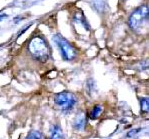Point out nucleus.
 Segmentation results:
<instances>
[{"mask_svg": "<svg viewBox=\"0 0 149 139\" xmlns=\"http://www.w3.org/2000/svg\"><path fill=\"white\" fill-rule=\"evenodd\" d=\"M74 21L79 22V23L83 26V28H85L87 31L90 30V26H89L88 21L86 20V18L83 14H78V13H76V14L74 15Z\"/></svg>", "mask_w": 149, "mask_h": 139, "instance_id": "6e6552de", "label": "nucleus"}, {"mask_svg": "<svg viewBox=\"0 0 149 139\" xmlns=\"http://www.w3.org/2000/svg\"><path fill=\"white\" fill-rule=\"evenodd\" d=\"M102 111H103V108H102L101 105H95L92 108V110L90 111V115H89V117H90L92 120L97 119V118L101 115Z\"/></svg>", "mask_w": 149, "mask_h": 139, "instance_id": "1a4fd4ad", "label": "nucleus"}, {"mask_svg": "<svg viewBox=\"0 0 149 139\" xmlns=\"http://www.w3.org/2000/svg\"><path fill=\"white\" fill-rule=\"evenodd\" d=\"M53 42L58 48L60 55L65 61L75 60L77 57V50L72 46L65 38L60 34H55L53 36Z\"/></svg>", "mask_w": 149, "mask_h": 139, "instance_id": "7ed1b4c3", "label": "nucleus"}, {"mask_svg": "<svg viewBox=\"0 0 149 139\" xmlns=\"http://www.w3.org/2000/svg\"><path fill=\"white\" fill-rule=\"evenodd\" d=\"M0 113H1V112H0Z\"/></svg>", "mask_w": 149, "mask_h": 139, "instance_id": "2eb2a0df", "label": "nucleus"}, {"mask_svg": "<svg viewBox=\"0 0 149 139\" xmlns=\"http://www.w3.org/2000/svg\"><path fill=\"white\" fill-rule=\"evenodd\" d=\"M25 139H45L44 136L38 131H30L27 136L25 137Z\"/></svg>", "mask_w": 149, "mask_h": 139, "instance_id": "9b49d317", "label": "nucleus"}, {"mask_svg": "<svg viewBox=\"0 0 149 139\" xmlns=\"http://www.w3.org/2000/svg\"><path fill=\"white\" fill-rule=\"evenodd\" d=\"M49 139H64L62 129H61V127L59 125L54 124L50 127Z\"/></svg>", "mask_w": 149, "mask_h": 139, "instance_id": "423d86ee", "label": "nucleus"}, {"mask_svg": "<svg viewBox=\"0 0 149 139\" xmlns=\"http://www.w3.org/2000/svg\"><path fill=\"white\" fill-rule=\"evenodd\" d=\"M140 105H141V111H142V112L147 113L148 110H149L148 97H142V98H140Z\"/></svg>", "mask_w": 149, "mask_h": 139, "instance_id": "9d476101", "label": "nucleus"}, {"mask_svg": "<svg viewBox=\"0 0 149 139\" xmlns=\"http://www.w3.org/2000/svg\"><path fill=\"white\" fill-rule=\"evenodd\" d=\"M87 125V119L86 115L84 112H80L75 117L74 121H73V128L77 131H84Z\"/></svg>", "mask_w": 149, "mask_h": 139, "instance_id": "39448f33", "label": "nucleus"}, {"mask_svg": "<svg viewBox=\"0 0 149 139\" xmlns=\"http://www.w3.org/2000/svg\"><path fill=\"white\" fill-rule=\"evenodd\" d=\"M76 97L70 92H59L54 96V104L57 109L63 112L70 111L76 104Z\"/></svg>", "mask_w": 149, "mask_h": 139, "instance_id": "20e7f679", "label": "nucleus"}, {"mask_svg": "<svg viewBox=\"0 0 149 139\" xmlns=\"http://www.w3.org/2000/svg\"><path fill=\"white\" fill-rule=\"evenodd\" d=\"M140 131V129L137 128V129H132V130H130L129 132L127 133V137H133L134 135H136L138 132Z\"/></svg>", "mask_w": 149, "mask_h": 139, "instance_id": "f8f14e48", "label": "nucleus"}, {"mask_svg": "<svg viewBox=\"0 0 149 139\" xmlns=\"http://www.w3.org/2000/svg\"><path fill=\"white\" fill-rule=\"evenodd\" d=\"M31 25H32V23H29L28 25H26V26H24V27H23V28H24V29H22V30H21V31H20V32H19V33H18V37H20V36H21V34H22V33H24V32H25V31H26V30H27V29H28V28H29V27H30V26H31Z\"/></svg>", "mask_w": 149, "mask_h": 139, "instance_id": "ddd939ff", "label": "nucleus"}, {"mask_svg": "<svg viewBox=\"0 0 149 139\" xmlns=\"http://www.w3.org/2000/svg\"><path fill=\"white\" fill-rule=\"evenodd\" d=\"M148 5H141L140 7L136 8L130 14L128 18V25L134 32H141L142 29L145 28L146 24L148 23V14H149Z\"/></svg>", "mask_w": 149, "mask_h": 139, "instance_id": "f03ea898", "label": "nucleus"}, {"mask_svg": "<svg viewBox=\"0 0 149 139\" xmlns=\"http://www.w3.org/2000/svg\"><path fill=\"white\" fill-rule=\"evenodd\" d=\"M90 6L98 13H103L106 9V3L104 0H91Z\"/></svg>", "mask_w": 149, "mask_h": 139, "instance_id": "0eeeda50", "label": "nucleus"}, {"mask_svg": "<svg viewBox=\"0 0 149 139\" xmlns=\"http://www.w3.org/2000/svg\"><path fill=\"white\" fill-rule=\"evenodd\" d=\"M28 50L34 59L40 62H46L51 57V49L47 41L41 36H35L30 40Z\"/></svg>", "mask_w": 149, "mask_h": 139, "instance_id": "f257e3e1", "label": "nucleus"}, {"mask_svg": "<svg viewBox=\"0 0 149 139\" xmlns=\"http://www.w3.org/2000/svg\"><path fill=\"white\" fill-rule=\"evenodd\" d=\"M6 17H7V15H6V14H0V22H1L2 20H3L4 18H6Z\"/></svg>", "mask_w": 149, "mask_h": 139, "instance_id": "4468645a", "label": "nucleus"}]
</instances>
